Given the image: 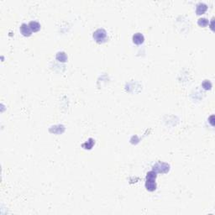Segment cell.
<instances>
[{
    "mask_svg": "<svg viewBox=\"0 0 215 215\" xmlns=\"http://www.w3.org/2000/svg\"><path fill=\"white\" fill-rule=\"evenodd\" d=\"M211 29H214V19H212V22H211Z\"/></svg>",
    "mask_w": 215,
    "mask_h": 215,
    "instance_id": "13",
    "label": "cell"
},
{
    "mask_svg": "<svg viewBox=\"0 0 215 215\" xmlns=\"http://www.w3.org/2000/svg\"><path fill=\"white\" fill-rule=\"evenodd\" d=\"M156 179V172L155 171H151L146 175V180L150 181H155Z\"/></svg>",
    "mask_w": 215,
    "mask_h": 215,
    "instance_id": "11",
    "label": "cell"
},
{
    "mask_svg": "<svg viewBox=\"0 0 215 215\" xmlns=\"http://www.w3.org/2000/svg\"><path fill=\"white\" fill-rule=\"evenodd\" d=\"M202 86L205 90H210V89L212 88V83L208 80H204L202 82Z\"/></svg>",
    "mask_w": 215,
    "mask_h": 215,
    "instance_id": "12",
    "label": "cell"
},
{
    "mask_svg": "<svg viewBox=\"0 0 215 215\" xmlns=\"http://www.w3.org/2000/svg\"><path fill=\"white\" fill-rule=\"evenodd\" d=\"M93 145H94V139L90 138V139H88V141H87V142H85L84 144H82V147H83L84 149H88V150H90V149L92 147Z\"/></svg>",
    "mask_w": 215,
    "mask_h": 215,
    "instance_id": "9",
    "label": "cell"
},
{
    "mask_svg": "<svg viewBox=\"0 0 215 215\" xmlns=\"http://www.w3.org/2000/svg\"><path fill=\"white\" fill-rule=\"evenodd\" d=\"M208 9V5L203 3H199L197 4L196 6V13L198 15H201L202 13H204Z\"/></svg>",
    "mask_w": 215,
    "mask_h": 215,
    "instance_id": "5",
    "label": "cell"
},
{
    "mask_svg": "<svg viewBox=\"0 0 215 215\" xmlns=\"http://www.w3.org/2000/svg\"><path fill=\"white\" fill-rule=\"evenodd\" d=\"M29 26L32 30V32H37L40 29V25L37 21H30L29 23Z\"/></svg>",
    "mask_w": 215,
    "mask_h": 215,
    "instance_id": "7",
    "label": "cell"
},
{
    "mask_svg": "<svg viewBox=\"0 0 215 215\" xmlns=\"http://www.w3.org/2000/svg\"><path fill=\"white\" fill-rule=\"evenodd\" d=\"M169 165L163 163V162H158L157 164H155L153 166V171H155L156 173L160 172V173H165L169 171Z\"/></svg>",
    "mask_w": 215,
    "mask_h": 215,
    "instance_id": "2",
    "label": "cell"
},
{
    "mask_svg": "<svg viewBox=\"0 0 215 215\" xmlns=\"http://www.w3.org/2000/svg\"><path fill=\"white\" fill-rule=\"evenodd\" d=\"M145 188L149 192H154L156 189V182L155 181H150V180H146L145 181Z\"/></svg>",
    "mask_w": 215,
    "mask_h": 215,
    "instance_id": "6",
    "label": "cell"
},
{
    "mask_svg": "<svg viewBox=\"0 0 215 215\" xmlns=\"http://www.w3.org/2000/svg\"><path fill=\"white\" fill-rule=\"evenodd\" d=\"M56 60L61 62H66L67 61V56L66 55V53L63 52V51H61V52H58L56 54Z\"/></svg>",
    "mask_w": 215,
    "mask_h": 215,
    "instance_id": "8",
    "label": "cell"
},
{
    "mask_svg": "<svg viewBox=\"0 0 215 215\" xmlns=\"http://www.w3.org/2000/svg\"><path fill=\"white\" fill-rule=\"evenodd\" d=\"M133 42L135 44V45H141L144 43L145 41V37L144 35L141 34V33H135L134 35H133Z\"/></svg>",
    "mask_w": 215,
    "mask_h": 215,
    "instance_id": "4",
    "label": "cell"
},
{
    "mask_svg": "<svg viewBox=\"0 0 215 215\" xmlns=\"http://www.w3.org/2000/svg\"><path fill=\"white\" fill-rule=\"evenodd\" d=\"M92 37L94 39V40L98 43H103L106 41L107 37H108V34L107 31L103 29H98L97 30L94 31Z\"/></svg>",
    "mask_w": 215,
    "mask_h": 215,
    "instance_id": "1",
    "label": "cell"
},
{
    "mask_svg": "<svg viewBox=\"0 0 215 215\" xmlns=\"http://www.w3.org/2000/svg\"><path fill=\"white\" fill-rule=\"evenodd\" d=\"M19 30H20V33L24 35V36H26V37H29L32 34V30L30 29L29 25L27 24H22L20 25V28H19Z\"/></svg>",
    "mask_w": 215,
    "mask_h": 215,
    "instance_id": "3",
    "label": "cell"
},
{
    "mask_svg": "<svg viewBox=\"0 0 215 215\" xmlns=\"http://www.w3.org/2000/svg\"><path fill=\"white\" fill-rule=\"evenodd\" d=\"M198 25L201 26V27H206V26L209 25V21L206 18H200L198 20Z\"/></svg>",
    "mask_w": 215,
    "mask_h": 215,
    "instance_id": "10",
    "label": "cell"
}]
</instances>
